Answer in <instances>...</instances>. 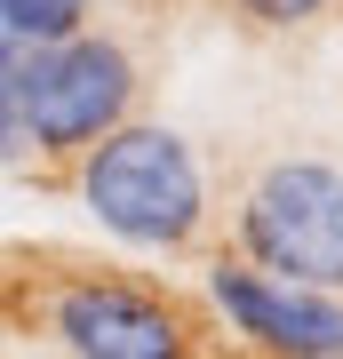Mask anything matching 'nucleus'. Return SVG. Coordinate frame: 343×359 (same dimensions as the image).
I'll return each mask as SVG.
<instances>
[{
	"label": "nucleus",
	"instance_id": "3",
	"mask_svg": "<svg viewBox=\"0 0 343 359\" xmlns=\"http://www.w3.org/2000/svg\"><path fill=\"white\" fill-rule=\"evenodd\" d=\"M32 320L48 327L64 359H200V327L176 295L96 264L48 271L32 295Z\"/></svg>",
	"mask_w": 343,
	"mask_h": 359
},
{
	"label": "nucleus",
	"instance_id": "1",
	"mask_svg": "<svg viewBox=\"0 0 343 359\" xmlns=\"http://www.w3.org/2000/svg\"><path fill=\"white\" fill-rule=\"evenodd\" d=\"M72 192L120 248H152V256L191 248L208 224L200 152L176 128H152V120H120L112 136H96L72 160Z\"/></svg>",
	"mask_w": 343,
	"mask_h": 359
},
{
	"label": "nucleus",
	"instance_id": "7",
	"mask_svg": "<svg viewBox=\"0 0 343 359\" xmlns=\"http://www.w3.org/2000/svg\"><path fill=\"white\" fill-rule=\"evenodd\" d=\"M0 168H25V128H16V40L0 32Z\"/></svg>",
	"mask_w": 343,
	"mask_h": 359
},
{
	"label": "nucleus",
	"instance_id": "2",
	"mask_svg": "<svg viewBox=\"0 0 343 359\" xmlns=\"http://www.w3.org/2000/svg\"><path fill=\"white\" fill-rule=\"evenodd\" d=\"M136 120V56L80 25L72 40H16V128L25 160H80L96 136Z\"/></svg>",
	"mask_w": 343,
	"mask_h": 359
},
{
	"label": "nucleus",
	"instance_id": "5",
	"mask_svg": "<svg viewBox=\"0 0 343 359\" xmlns=\"http://www.w3.org/2000/svg\"><path fill=\"white\" fill-rule=\"evenodd\" d=\"M208 295L231 320V335L264 359H343V295L288 287V280H271V271H255L240 256L208 264Z\"/></svg>",
	"mask_w": 343,
	"mask_h": 359
},
{
	"label": "nucleus",
	"instance_id": "8",
	"mask_svg": "<svg viewBox=\"0 0 343 359\" xmlns=\"http://www.w3.org/2000/svg\"><path fill=\"white\" fill-rule=\"evenodd\" d=\"M231 8H240L248 25H264V32H295V25H319L335 0H231Z\"/></svg>",
	"mask_w": 343,
	"mask_h": 359
},
{
	"label": "nucleus",
	"instance_id": "6",
	"mask_svg": "<svg viewBox=\"0 0 343 359\" xmlns=\"http://www.w3.org/2000/svg\"><path fill=\"white\" fill-rule=\"evenodd\" d=\"M88 25V0H0V32L8 40H72Z\"/></svg>",
	"mask_w": 343,
	"mask_h": 359
},
{
	"label": "nucleus",
	"instance_id": "4",
	"mask_svg": "<svg viewBox=\"0 0 343 359\" xmlns=\"http://www.w3.org/2000/svg\"><path fill=\"white\" fill-rule=\"evenodd\" d=\"M240 264L288 287L343 295V168L328 160H271L240 192Z\"/></svg>",
	"mask_w": 343,
	"mask_h": 359
}]
</instances>
